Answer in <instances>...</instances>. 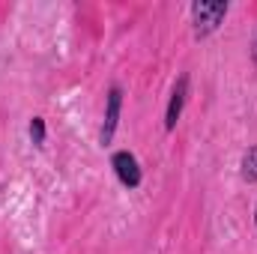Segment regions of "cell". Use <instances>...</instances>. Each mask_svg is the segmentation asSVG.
<instances>
[{
	"label": "cell",
	"mask_w": 257,
	"mask_h": 254,
	"mask_svg": "<svg viewBox=\"0 0 257 254\" xmlns=\"http://www.w3.org/2000/svg\"><path fill=\"white\" fill-rule=\"evenodd\" d=\"M227 15V3L221 0H197L192 3V24H194V36L203 39L212 30H218V24Z\"/></svg>",
	"instance_id": "6da1fadb"
},
{
	"label": "cell",
	"mask_w": 257,
	"mask_h": 254,
	"mask_svg": "<svg viewBox=\"0 0 257 254\" xmlns=\"http://www.w3.org/2000/svg\"><path fill=\"white\" fill-rule=\"evenodd\" d=\"M186 96H189V78L180 75L177 84H174V93H171V102H168V111H165V129L174 132L180 117H183V108H186Z\"/></svg>",
	"instance_id": "3957f363"
},
{
	"label": "cell",
	"mask_w": 257,
	"mask_h": 254,
	"mask_svg": "<svg viewBox=\"0 0 257 254\" xmlns=\"http://www.w3.org/2000/svg\"><path fill=\"white\" fill-rule=\"evenodd\" d=\"M30 141H33L36 147L45 144V120H42V117H33V120H30Z\"/></svg>",
	"instance_id": "8992f818"
},
{
	"label": "cell",
	"mask_w": 257,
	"mask_h": 254,
	"mask_svg": "<svg viewBox=\"0 0 257 254\" xmlns=\"http://www.w3.org/2000/svg\"><path fill=\"white\" fill-rule=\"evenodd\" d=\"M254 218H257V212H254Z\"/></svg>",
	"instance_id": "52a82bcc"
},
{
	"label": "cell",
	"mask_w": 257,
	"mask_h": 254,
	"mask_svg": "<svg viewBox=\"0 0 257 254\" xmlns=\"http://www.w3.org/2000/svg\"><path fill=\"white\" fill-rule=\"evenodd\" d=\"M120 108H123V90L111 87L108 90V102H105V123H102V135H99L102 144L114 141V132H117V123H120Z\"/></svg>",
	"instance_id": "7a4b0ae2"
},
{
	"label": "cell",
	"mask_w": 257,
	"mask_h": 254,
	"mask_svg": "<svg viewBox=\"0 0 257 254\" xmlns=\"http://www.w3.org/2000/svg\"><path fill=\"white\" fill-rule=\"evenodd\" d=\"M242 180L245 183H257V147H248L242 156Z\"/></svg>",
	"instance_id": "5b68a950"
},
{
	"label": "cell",
	"mask_w": 257,
	"mask_h": 254,
	"mask_svg": "<svg viewBox=\"0 0 257 254\" xmlns=\"http://www.w3.org/2000/svg\"><path fill=\"white\" fill-rule=\"evenodd\" d=\"M111 165H114V171H117V177H120V183L126 189H138L141 186V168H138V159L132 153H126V150L114 153Z\"/></svg>",
	"instance_id": "277c9868"
}]
</instances>
